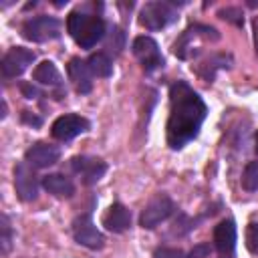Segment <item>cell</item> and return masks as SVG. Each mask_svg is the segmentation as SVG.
<instances>
[{"mask_svg":"<svg viewBox=\"0 0 258 258\" xmlns=\"http://www.w3.org/2000/svg\"><path fill=\"white\" fill-rule=\"evenodd\" d=\"M67 71H69V77H71V81H73V85H75V89L79 93H83V95L85 93H91V89H93V77L95 75L89 69V62L87 60L71 58Z\"/></svg>","mask_w":258,"mask_h":258,"instance_id":"14","label":"cell"},{"mask_svg":"<svg viewBox=\"0 0 258 258\" xmlns=\"http://www.w3.org/2000/svg\"><path fill=\"white\" fill-rule=\"evenodd\" d=\"M103 226L109 232L121 234L131 226V212L123 204H113V206H109V210L103 216Z\"/></svg>","mask_w":258,"mask_h":258,"instance_id":"15","label":"cell"},{"mask_svg":"<svg viewBox=\"0 0 258 258\" xmlns=\"http://www.w3.org/2000/svg\"><path fill=\"white\" fill-rule=\"evenodd\" d=\"M177 16L171 2H147L139 12V22L147 30H161Z\"/></svg>","mask_w":258,"mask_h":258,"instance_id":"4","label":"cell"},{"mask_svg":"<svg viewBox=\"0 0 258 258\" xmlns=\"http://www.w3.org/2000/svg\"><path fill=\"white\" fill-rule=\"evenodd\" d=\"M252 26H254V48H256V54H258V16L254 18Z\"/></svg>","mask_w":258,"mask_h":258,"instance_id":"30","label":"cell"},{"mask_svg":"<svg viewBox=\"0 0 258 258\" xmlns=\"http://www.w3.org/2000/svg\"><path fill=\"white\" fill-rule=\"evenodd\" d=\"M22 36L26 40L32 42H46V40H54L60 36V22L54 16H36V18H28L22 28H20Z\"/></svg>","mask_w":258,"mask_h":258,"instance_id":"3","label":"cell"},{"mask_svg":"<svg viewBox=\"0 0 258 258\" xmlns=\"http://www.w3.org/2000/svg\"><path fill=\"white\" fill-rule=\"evenodd\" d=\"M173 212H175L173 200H171L169 196H165V194H159V196H155V198L143 208V212H141V216H139V226L151 230V228L159 226L161 222H165Z\"/></svg>","mask_w":258,"mask_h":258,"instance_id":"6","label":"cell"},{"mask_svg":"<svg viewBox=\"0 0 258 258\" xmlns=\"http://www.w3.org/2000/svg\"><path fill=\"white\" fill-rule=\"evenodd\" d=\"M22 121L24 123H28V125H32V127H40V117H36V115H30V111H22Z\"/></svg>","mask_w":258,"mask_h":258,"instance_id":"28","label":"cell"},{"mask_svg":"<svg viewBox=\"0 0 258 258\" xmlns=\"http://www.w3.org/2000/svg\"><path fill=\"white\" fill-rule=\"evenodd\" d=\"M0 246H2V254L6 256L10 252V246H12V226H10V220L6 214H2L0 218Z\"/></svg>","mask_w":258,"mask_h":258,"instance_id":"23","label":"cell"},{"mask_svg":"<svg viewBox=\"0 0 258 258\" xmlns=\"http://www.w3.org/2000/svg\"><path fill=\"white\" fill-rule=\"evenodd\" d=\"M58 157H60V149L56 145L42 143V141L34 143L24 153L26 163H30L32 167H48V165H54L58 161Z\"/></svg>","mask_w":258,"mask_h":258,"instance_id":"13","label":"cell"},{"mask_svg":"<svg viewBox=\"0 0 258 258\" xmlns=\"http://www.w3.org/2000/svg\"><path fill=\"white\" fill-rule=\"evenodd\" d=\"M67 30L71 32V36L77 40V44L81 48H93L107 34V28H105L103 18L85 14L81 10H75V12L69 14V18H67Z\"/></svg>","mask_w":258,"mask_h":258,"instance_id":"2","label":"cell"},{"mask_svg":"<svg viewBox=\"0 0 258 258\" xmlns=\"http://www.w3.org/2000/svg\"><path fill=\"white\" fill-rule=\"evenodd\" d=\"M242 187L246 191L258 189V161H250L242 173Z\"/></svg>","mask_w":258,"mask_h":258,"instance_id":"22","label":"cell"},{"mask_svg":"<svg viewBox=\"0 0 258 258\" xmlns=\"http://www.w3.org/2000/svg\"><path fill=\"white\" fill-rule=\"evenodd\" d=\"M210 254V246L208 244H198L189 254H187V258H206Z\"/></svg>","mask_w":258,"mask_h":258,"instance_id":"27","label":"cell"},{"mask_svg":"<svg viewBox=\"0 0 258 258\" xmlns=\"http://www.w3.org/2000/svg\"><path fill=\"white\" fill-rule=\"evenodd\" d=\"M208 107L204 99L185 83L175 81L169 87V119H167V145L181 149L198 137L206 119Z\"/></svg>","mask_w":258,"mask_h":258,"instance_id":"1","label":"cell"},{"mask_svg":"<svg viewBox=\"0 0 258 258\" xmlns=\"http://www.w3.org/2000/svg\"><path fill=\"white\" fill-rule=\"evenodd\" d=\"M34 58H36V54H34L30 48L14 46V48H10V50L2 56V62H0L2 75H4L6 79H16V77H20V75L34 62Z\"/></svg>","mask_w":258,"mask_h":258,"instance_id":"9","label":"cell"},{"mask_svg":"<svg viewBox=\"0 0 258 258\" xmlns=\"http://www.w3.org/2000/svg\"><path fill=\"white\" fill-rule=\"evenodd\" d=\"M153 258H187V254L177 248H157L153 252Z\"/></svg>","mask_w":258,"mask_h":258,"instance_id":"26","label":"cell"},{"mask_svg":"<svg viewBox=\"0 0 258 258\" xmlns=\"http://www.w3.org/2000/svg\"><path fill=\"white\" fill-rule=\"evenodd\" d=\"M131 50H133L135 58L141 62V67L145 69V73H151V71L163 67V56L159 52L157 42L151 36H137L131 44Z\"/></svg>","mask_w":258,"mask_h":258,"instance_id":"8","label":"cell"},{"mask_svg":"<svg viewBox=\"0 0 258 258\" xmlns=\"http://www.w3.org/2000/svg\"><path fill=\"white\" fill-rule=\"evenodd\" d=\"M105 36H107V50L113 52V54H119L121 48L125 46V34H123V30L117 28V26H111Z\"/></svg>","mask_w":258,"mask_h":258,"instance_id":"21","label":"cell"},{"mask_svg":"<svg viewBox=\"0 0 258 258\" xmlns=\"http://www.w3.org/2000/svg\"><path fill=\"white\" fill-rule=\"evenodd\" d=\"M32 79H34L36 83H40V85H50V87H58V85L62 83L60 73H58V69L54 67L52 60H42V62L34 69Z\"/></svg>","mask_w":258,"mask_h":258,"instance_id":"18","label":"cell"},{"mask_svg":"<svg viewBox=\"0 0 258 258\" xmlns=\"http://www.w3.org/2000/svg\"><path fill=\"white\" fill-rule=\"evenodd\" d=\"M73 236H75V240L81 246H87L91 250H99L105 244V236L97 230V226L93 224V218H91L89 212L75 218V222H73Z\"/></svg>","mask_w":258,"mask_h":258,"instance_id":"7","label":"cell"},{"mask_svg":"<svg viewBox=\"0 0 258 258\" xmlns=\"http://www.w3.org/2000/svg\"><path fill=\"white\" fill-rule=\"evenodd\" d=\"M230 60H232L230 54H212L210 58H206V60L198 67V73H200V77H204L206 81H212L218 69L230 67V64H228Z\"/></svg>","mask_w":258,"mask_h":258,"instance_id":"19","label":"cell"},{"mask_svg":"<svg viewBox=\"0 0 258 258\" xmlns=\"http://www.w3.org/2000/svg\"><path fill=\"white\" fill-rule=\"evenodd\" d=\"M218 16H220V18H224V20H228V22H232V24H236V26H242V24H244L242 10H240V8H234V6L222 8V10L218 12Z\"/></svg>","mask_w":258,"mask_h":258,"instance_id":"24","label":"cell"},{"mask_svg":"<svg viewBox=\"0 0 258 258\" xmlns=\"http://www.w3.org/2000/svg\"><path fill=\"white\" fill-rule=\"evenodd\" d=\"M42 187L48 194L56 196V198H71L75 194V183L67 175H62V173H48V175H44L42 177Z\"/></svg>","mask_w":258,"mask_h":258,"instance_id":"17","label":"cell"},{"mask_svg":"<svg viewBox=\"0 0 258 258\" xmlns=\"http://www.w3.org/2000/svg\"><path fill=\"white\" fill-rule=\"evenodd\" d=\"M214 244L220 254H232L236 246V224L232 220H222L214 230Z\"/></svg>","mask_w":258,"mask_h":258,"instance_id":"16","label":"cell"},{"mask_svg":"<svg viewBox=\"0 0 258 258\" xmlns=\"http://www.w3.org/2000/svg\"><path fill=\"white\" fill-rule=\"evenodd\" d=\"M71 165H73V171L79 173L87 185L97 183L107 171V163L103 159L91 157V155H77L71 159Z\"/></svg>","mask_w":258,"mask_h":258,"instance_id":"12","label":"cell"},{"mask_svg":"<svg viewBox=\"0 0 258 258\" xmlns=\"http://www.w3.org/2000/svg\"><path fill=\"white\" fill-rule=\"evenodd\" d=\"M14 189L22 202H32L38 196V179L30 163L20 161L14 167Z\"/></svg>","mask_w":258,"mask_h":258,"instance_id":"10","label":"cell"},{"mask_svg":"<svg viewBox=\"0 0 258 258\" xmlns=\"http://www.w3.org/2000/svg\"><path fill=\"white\" fill-rule=\"evenodd\" d=\"M22 93L26 95V99H32V97H36V95H38V91H36L32 85H22Z\"/></svg>","mask_w":258,"mask_h":258,"instance_id":"29","label":"cell"},{"mask_svg":"<svg viewBox=\"0 0 258 258\" xmlns=\"http://www.w3.org/2000/svg\"><path fill=\"white\" fill-rule=\"evenodd\" d=\"M198 38H206V40H218L220 38V32L212 26H206V24H191L189 28H185L181 32V36L173 42V52L175 56L179 58H187L191 54H196V42Z\"/></svg>","mask_w":258,"mask_h":258,"instance_id":"5","label":"cell"},{"mask_svg":"<svg viewBox=\"0 0 258 258\" xmlns=\"http://www.w3.org/2000/svg\"><path fill=\"white\" fill-rule=\"evenodd\" d=\"M246 246L252 254H258V224L252 222L246 228Z\"/></svg>","mask_w":258,"mask_h":258,"instance_id":"25","label":"cell"},{"mask_svg":"<svg viewBox=\"0 0 258 258\" xmlns=\"http://www.w3.org/2000/svg\"><path fill=\"white\" fill-rule=\"evenodd\" d=\"M89 127H91V123H89L85 117L75 115V113H69V115H60V117L52 123L50 133H52V137L58 139V141H71V139H75L77 135L85 133Z\"/></svg>","mask_w":258,"mask_h":258,"instance_id":"11","label":"cell"},{"mask_svg":"<svg viewBox=\"0 0 258 258\" xmlns=\"http://www.w3.org/2000/svg\"><path fill=\"white\" fill-rule=\"evenodd\" d=\"M87 62H89V69L93 71L95 77H111V73H113V62L105 52L91 54Z\"/></svg>","mask_w":258,"mask_h":258,"instance_id":"20","label":"cell"},{"mask_svg":"<svg viewBox=\"0 0 258 258\" xmlns=\"http://www.w3.org/2000/svg\"><path fill=\"white\" fill-rule=\"evenodd\" d=\"M256 153H258V133H256Z\"/></svg>","mask_w":258,"mask_h":258,"instance_id":"31","label":"cell"}]
</instances>
